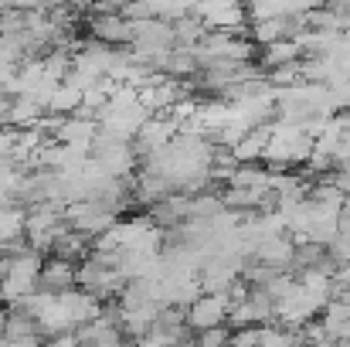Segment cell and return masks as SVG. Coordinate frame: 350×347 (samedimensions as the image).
Returning <instances> with one entry per match:
<instances>
[{"instance_id":"cell-3","label":"cell","mask_w":350,"mask_h":347,"mask_svg":"<svg viewBox=\"0 0 350 347\" xmlns=\"http://www.w3.org/2000/svg\"><path fill=\"white\" fill-rule=\"evenodd\" d=\"M3 331H7V310H0V337H3Z\"/></svg>"},{"instance_id":"cell-1","label":"cell","mask_w":350,"mask_h":347,"mask_svg":"<svg viewBox=\"0 0 350 347\" xmlns=\"http://www.w3.org/2000/svg\"><path fill=\"white\" fill-rule=\"evenodd\" d=\"M228 307H232L228 293H201V296L187 307V327H191L194 334L211 331V327H221V324L228 320Z\"/></svg>"},{"instance_id":"cell-2","label":"cell","mask_w":350,"mask_h":347,"mask_svg":"<svg viewBox=\"0 0 350 347\" xmlns=\"http://www.w3.org/2000/svg\"><path fill=\"white\" fill-rule=\"evenodd\" d=\"M75 290V262L68 259H44L41 272H38V293H48V296H58V293H68Z\"/></svg>"}]
</instances>
